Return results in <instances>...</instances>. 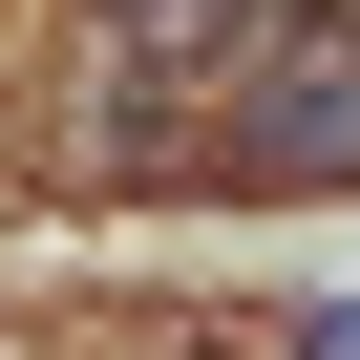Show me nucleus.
<instances>
[{
  "label": "nucleus",
  "instance_id": "f257e3e1",
  "mask_svg": "<svg viewBox=\"0 0 360 360\" xmlns=\"http://www.w3.org/2000/svg\"><path fill=\"white\" fill-rule=\"evenodd\" d=\"M233 169H255V191H360V64H297V85L233 127Z\"/></svg>",
  "mask_w": 360,
  "mask_h": 360
},
{
  "label": "nucleus",
  "instance_id": "f03ea898",
  "mask_svg": "<svg viewBox=\"0 0 360 360\" xmlns=\"http://www.w3.org/2000/svg\"><path fill=\"white\" fill-rule=\"evenodd\" d=\"M297 360H360V297H318V318H297Z\"/></svg>",
  "mask_w": 360,
  "mask_h": 360
}]
</instances>
